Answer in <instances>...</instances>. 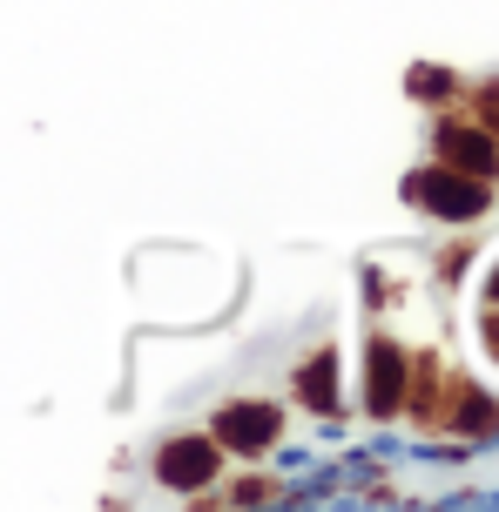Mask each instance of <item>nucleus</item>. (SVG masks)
Here are the masks:
<instances>
[{"instance_id":"6","label":"nucleus","mask_w":499,"mask_h":512,"mask_svg":"<svg viewBox=\"0 0 499 512\" xmlns=\"http://www.w3.org/2000/svg\"><path fill=\"white\" fill-rule=\"evenodd\" d=\"M297 398H304L311 411H331V405H338V358H331V351H317V358L297 371Z\"/></svg>"},{"instance_id":"4","label":"nucleus","mask_w":499,"mask_h":512,"mask_svg":"<svg viewBox=\"0 0 499 512\" xmlns=\"http://www.w3.org/2000/svg\"><path fill=\"white\" fill-rule=\"evenodd\" d=\"M156 472L169 486H203V479H216V438H176V445H162Z\"/></svg>"},{"instance_id":"5","label":"nucleus","mask_w":499,"mask_h":512,"mask_svg":"<svg viewBox=\"0 0 499 512\" xmlns=\"http://www.w3.org/2000/svg\"><path fill=\"white\" fill-rule=\"evenodd\" d=\"M371 405L378 411L405 405V358H398L392 344H371Z\"/></svg>"},{"instance_id":"3","label":"nucleus","mask_w":499,"mask_h":512,"mask_svg":"<svg viewBox=\"0 0 499 512\" xmlns=\"http://www.w3.org/2000/svg\"><path fill=\"white\" fill-rule=\"evenodd\" d=\"M412 196H425V203L439 209V216H479V203H486V182L479 176H459V169H432V176L412 182Z\"/></svg>"},{"instance_id":"2","label":"nucleus","mask_w":499,"mask_h":512,"mask_svg":"<svg viewBox=\"0 0 499 512\" xmlns=\"http://www.w3.org/2000/svg\"><path fill=\"white\" fill-rule=\"evenodd\" d=\"M439 162H446V169H459V176L493 182V176H499V142H493V128L473 122V115H446V122H439Z\"/></svg>"},{"instance_id":"1","label":"nucleus","mask_w":499,"mask_h":512,"mask_svg":"<svg viewBox=\"0 0 499 512\" xmlns=\"http://www.w3.org/2000/svg\"><path fill=\"white\" fill-rule=\"evenodd\" d=\"M277 432H284V411L270 405V398H237V405L216 411V425H210L216 445H223V452H243V459L270 452V445H277Z\"/></svg>"},{"instance_id":"7","label":"nucleus","mask_w":499,"mask_h":512,"mask_svg":"<svg viewBox=\"0 0 499 512\" xmlns=\"http://www.w3.org/2000/svg\"><path fill=\"white\" fill-rule=\"evenodd\" d=\"M473 122H486V128H493V142H499V81H486V88L473 95Z\"/></svg>"}]
</instances>
